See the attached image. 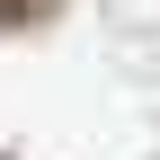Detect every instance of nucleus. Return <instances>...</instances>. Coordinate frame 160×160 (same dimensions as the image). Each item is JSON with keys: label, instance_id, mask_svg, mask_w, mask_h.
<instances>
[{"label": "nucleus", "instance_id": "obj_1", "mask_svg": "<svg viewBox=\"0 0 160 160\" xmlns=\"http://www.w3.org/2000/svg\"><path fill=\"white\" fill-rule=\"evenodd\" d=\"M53 0H0V27H18V18H45Z\"/></svg>", "mask_w": 160, "mask_h": 160}]
</instances>
